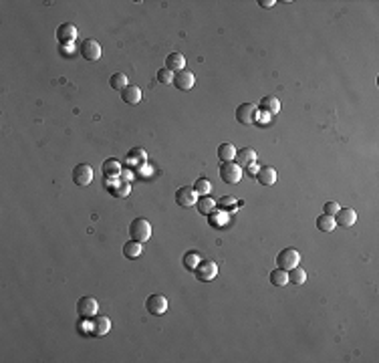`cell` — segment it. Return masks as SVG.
I'll return each mask as SVG.
<instances>
[{
    "mask_svg": "<svg viewBox=\"0 0 379 363\" xmlns=\"http://www.w3.org/2000/svg\"><path fill=\"white\" fill-rule=\"evenodd\" d=\"M129 234H131V240H137V242H148L150 236H152V224L145 220V218H135L131 224H129Z\"/></svg>",
    "mask_w": 379,
    "mask_h": 363,
    "instance_id": "6da1fadb",
    "label": "cell"
},
{
    "mask_svg": "<svg viewBox=\"0 0 379 363\" xmlns=\"http://www.w3.org/2000/svg\"><path fill=\"white\" fill-rule=\"evenodd\" d=\"M299 262H301V255H299V250H295V248H282L280 253H278V257H276V264H278V268H282V270H290V268H295V266H299Z\"/></svg>",
    "mask_w": 379,
    "mask_h": 363,
    "instance_id": "7a4b0ae2",
    "label": "cell"
},
{
    "mask_svg": "<svg viewBox=\"0 0 379 363\" xmlns=\"http://www.w3.org/2000/svg\"><path fill=\"white\" fill-rule=\"evenodd\" d=\"M220 178L226 184H238L240 178H242V167L234 161H224L220 165Z\"/></svg>",
    "mask_w": 379,
    "mask_h": 363,
    "instance_id": "3957f363",
    "label": "cell"
},
{
    "mask_svg": "<svg viewBox=\"0 0 379 363\" xmlns=\"http://www.w3.org/2000/svg\"><path fill=\"white\" fill-rule=\"evenodd\" d=\"M196 272V278L202 281V283H208V281H214L218 274V266L214 260H200L198 266L194 268Z\"/></svg>",
    "mask_w": 379,
    "mask_h": 363,
    "instance_id": "277c9868",
    "label": "cell"
},
{
    "mask_svg": "<svg viewBox=\"0 0 379 363\" xmlns=\"http://www.w3.org/2000/svg\"><path fill=\"white\" fill-rule=\"evenodd\" d=\"M97 311H99V305L93 297H81L77 301V313H79L81 319H93L97 315Z\"/></svg>",
    "mask_w": 379,
    "mask_h": 363,
    "instance_id": "5b68a950",
    "label": "cell"
},
{
    "mask_svg": "<svg viewBox=\"0 0 379 363\" xmlns=\"http://www.w3.org/2000/svg\"><path fill=\"white\" fill-rule=\"evenodd\" d=\"M93 176L95 174H93V167L89 163H79L73 170V182L77 186H89L93 182Z\"/></svg>",
    "mask_w": 379,
    "mask_h": 363,
    "instance_id": "8992f818",
    "label": "cell"
},
{
    "mask_svg": "<svg viewBox=\"0 0 379 363\" xmlns=\"http://www.w3.org/2000/svg\"><path fill=\"white\" fill-rule=\"evenodd\" d=\"M256 113H258V107L254 103H242L236 109V119L242 125H252L256 121Z\"/></svg>",
    "mask_w": 379,
    "mask_h": 363,
    "instance_id": "52a82bcc",
    "label": "cell"
},
{
    "mask_svg": "<svg viewBox=\"0 0 379 363\" xmlns=\"http://www.w3.org/2000/svg\"><path fill=\"white\" fill-rule=\"evenodd\" d=\"M79 52L87 61H99L101 59V45L97 41H93V39H85L81 43V47H79Z\"/></svg>",
    "mask_w": 379,
    "mask_h": 363,
    "instance_id": "ba28073f",
    "label": "cell"
},
{
    "mask_svg": "<svg viewBox=\"0 0 379 363\" xmlns=\"http://www.w3.org/2000/svg\"><path fill=\"white\" fill-rule=\"evenodd\" d=\"M196 200H198V194L194 192V188H190V186H182V188H178L176 190V204L182 208H190L196 204Z\"/></svg>",
    "mask_w": 379,
    "mask_h": 363,
    "instance_id": "9c48e42d",
    "label": "cell"
},
{
    "mask_svg": "<svg viewBox=\"0 0 379 363\" xmlns=\"http://www.w3.org/2000/svg\"><path fill=\"white\" fill-rule=\"evenodd\" d=\"M145 309L152 313V315H163V313L167 311V299L163 295H160V293L150 295L148 301H145Z\"/></svg>",
    "mask_w": 379,
    "mask_h": 363,
    "instance_id": "30bf717a",
    "label": "cell"
},
{
    "mask_svg": "<svg viewBox=\"0 0 379 363\" xmlns=\"http://www.w3.org/2000/svg\"><path fill=\"white\" fill-rule=\"evenodd\" d=\"M194 83H196V77H194V73L192 71H180V73H176L173 75V87H178L180 91H190L192 87H194Z\"/></svg>",
    "mask_w": 379,
    "mask_h": 363,
    "instance_id": "8fae6325",
    "label": "cell"
},
{
    "mask_svg": "<svg viewBox=\"0 0 379 363\" xmlns=\"http://www.w3.org/2000/svg\"><path fill=\"white\" fill-rule=\"evenodd\" d=\"M77 35H79V31H77V26L71 24V22H63V24L56 29V39H59L61 45H69V43H73Z\"/></svg>",
    "mask_w": 379,
    "mask_h": 363,
    "instance_id": "7c38bea8",
    "label": "cell"
},
{
    "mask_svg": "<svg viewBox=\"0 0 379 363\" xmlns=\"http://www.w3.org/2000/svg\"><path fill=\"white\" fill-rule=\"evenodd\" d=\"M335 222H337V226L349 228L357 222V212L353 208H339V212L335 214Z\"/></svg>",
    "mask_w": 379,
    "mask_h": 363,
    "instance_id": "4fadbf2b",
    "label": "cell"
},
{
    "mask_svg": "<svg viewBox=\"0 0 379 363\" xmlns=\"http://www.w3.org/2000/svg\"><path fill=\"white\" fill-rule=\"evenodd\" d=\"M184 67H186V57L182 52H169L165 57V69H169L171 73H180L184 71Z\"/></svg>",
    "mask_w": 379,
    "mask_h": 363,
    "instance_id": "5bb4252c",
    "label": "cell"
},
{
    "mask_svg": "<svg viewBox=\"0 0 379 363\" xmlns=\"http://www.w3.org/2000/svg\"><path fill=\"white\" fill-rule=\"evenodd\" d=\"M109 329H111V321H109V317H103V315H95L93 317V323H91V331H93V335H97V337H103V335H107Z\"/></svg>",
    "mask_w": 379,
    "mask_h": 363,
    "instance_id": "9a60e30c",
    "label": "cell"
},
{
    "mask_svg": "<svg viewBox=\"0 0 379 363\" xmlns=\"http://www.w3.org/2000/svg\"><path fill=\"white\" fill-rule=\"evenodd\" d=\"M121 97L123 101L129 105H137L141 103V89L137 85H127L123 91H121Z\"/></svg>",
    "mask_w": 379,
    "mask_h": 363,
    "instance_id": "2e32d148",
    "label": "cell"
},
{
    "mask_svg": "<svg viewBox=\"0 0 379 363\" xmlns=\"http://www.w3.org/2000/svg\"><path fill=\"white\" fill-rule=\"evenodd\" d=\"M123 255H125V259H129V260L139 259V257L143 255L141 242H137V240H127V242L123 244Z\"/></svg>",
    "mask_w": 379,
    "mask_h": 363,
    "instance_id": "e0dca14e",
    "label": "cell"
},
{
    "mask_svg": "<svg viewBox=\"0 0 379 363\" xmlns=\"http://www.w3.org/2000/svg\"><path fill=\"white\" fill-rule=\"evenodd\" d=\"M256 180L263 184V186H272L276 182V170L271 167V165H263L258 172H256Z\"/></svg>",
    "mask_w": 379,
    "mask_h": 363,
    "instance_id": "ac0fdd59",
    "label": "cell"
},
{
    "mask_svg": "<svg viewBox=\"0 0 379 363\" xmlns=\"http://www.w3.org/2000/svg\"><path fill=\"white\" fill-rule=\"evenodd\" d=\"M236 157H238V165L240 167L242 165H250V163L256 161V152L252 148H242V150L236 152Z\"/></svg>",
    "mask_w": 379,
    "mask_h": 363,
    "instance_id": "d6986e66",
    "label": "cell"
},
{
    "mask_svg": "<svg viewBox=\"0 0 379 363\" xmlns=\"http://www.w3.org/2000/svg\"><path fill=\"white\" fill-rule=\"evenodd\" d=\"M196 208H198V212L200 214H212L214 212V208H216V202H214V198H208V196H200L198 200H196Z\"/></svg>",
    "mask_w": 379,
    "mask_h": 363,
    "instance_id": "ffe728a7",
    "label": "cell"
},
{
    "mask_svg": "<svg viewBox=\"0 0 379 363\" xmlns=\"http://www.w3.org/2000/svg\"><path fill=\"white\" fill-rule=\"evenodd\" d=\"M107 190H111V194L113 196H117V198H125L129 192H131V186H129V182H119V184H109L107 182Z\"/></svg>",
    "mask_w": 379,
    "mask_h": 363,
    "instance_id": "44dd1931",
    "label": "cell"
},
{
    "mask_svg": "<svg viewBox=\"0 0 379 363\" xmlns=\"http://www.w3.org/2000/svg\"><path fill=\"white\" fill-rule=\"evenodd\" d=\"M260 109H263L265 113H271V115H276V113L280 111V101H278L276 97H272V95H269V97H265V99L260 101Z\"/></svg>",
    "mask_w": 379,
    "mask_h": 363,
    "instance_id": "7402d4cb",
    "label": "cell"
},
{
    "mask_svg": "<svg viewBox=\"0 0 379 363\" xmlns=\"http://www.w3.org/2000/svg\"><path fill=\"white\" fill-rule=\"evenodd\" d=\"M335 226H337L335 216L321 214V216L317 218V228H319V230H323V232H333V230H335Z\"/></svg>",
    "mask_w": 379,
    "mask_h": 363,
    "instance_id": "603a6c76",
    "label": "cell"
},
{
    "mask_svg": "<svg viewBox=\"0 0 379 363\" xmlns=\"http://www.w3.org/2000/svg\"><path fill=\"white\" fill-rule=\"evenodd\" d=\"M109 85H111L113 89H117V91H123V89L129 85V79H127L125 73H115V75L109 77Z\"/></svg>",
    "mask_w": 379,
    "mask_h": 363,
    "instance_id": "cb8c5ba5",
    "label": "cell"
},
{
    "mask_svg": "<svg viewBox=\"0 0 379 363\" xmlns=\"http://www.w3.org/2000/svg\"><path fill=\"white\" fill-rule=\"evenodd\" d=\"M218 157H220V161H232L236 157V148L232 144H222L218 148Z\"/></svg>",
    "mask_w": 379,
    "mask_h": 363,
    "instance_id": "d4e9b609",
    "label": "cell"
},
{
    "mask_svg": "<svg viewBox=\"0 0 379 363\" xmlns=\"http://www.w3.org/2000/svg\"><path fill=\"white\" fill-rule=\"evenodd\" d=\"M305 281H307V272L301 266H295V268L288 270V283H293V285H305Z\"/></svg>",
    "mask_w": 379,
    "mask_h": 363,
    "instance_id": "484cf974",
    "label": "cell"
},
{
    "mask_svg": "<svg viewBox=\"0 0 379 363\" xmlns=\"http://www.w3.org/2000/svg\"><path fill=\"white\" fill-rule=\"evenodd\" d=\"M103 174H105V178H117V176L121 174L119 161H117V159H107V161L103 163Z\"/></svg>",
    "mask_w": 379,
    "mask_h": 363,
    "instance_id": "4316f807",
    "label": "cell"
},
{
    "mask_svg": "<svg viewBox=\"0 0 379 363\" xmlns=\"http://www.w3.org/2000/svg\"><path fill=\"white\" fill-rule=\"evenodd\" d=\"M271 283L274 287H284L288 283V272L282 270V268H276V270H271Z\"/></svg>",
    "mask_w": 379,
    "mask_h": 363,
    "instance_id": "83f0119b",
    "label": "cell"
},
{
    "mask_svg": "<svg viewBox=\"0 0 379 363\" xmlns=\"http://www.w3.org/2000/svg\"><path fill=\"white\" fill-rule=\"evenodd\" d=\"M210 190H212V184H210L208 178H200V180H196V184H194V192H196L198 196H208Z\"/></svg>",
    "mask_w": 379,
    "mask_h": 363,
    "instance_id": "f1b7e54d",
    "label": "cell"
},
{
    "mask_svg": "<svg viewBox=\"0 0 379 363\" xmlns=\"http://www.w3.org/2000/svg\"><path fill=\"white\" fill-rule=\"evenodd\" d=\"M200 257H198V253H188L186 257H184V266L188 268V270H194L196 266H198V262H200Z\"/></svg>",
    "mask_w": 379,
    "mask_h": 363,
    "instance_id": "f546056e",
    "label": "cell"
},
{
    "mask_svg": "<svg viewBox=\"0 0 379 363\" xmlns=\"http://www.w3.org/2000/svg\"><path fill=\"white\" fill-rule=\"evenodd\" d=\"M158 81H160L162 85H171V83H173V73H171L169 69H160V71H158Z\"/></svg>",
    "mask_w": 379,
    "mask_h": 363,
    "instance_id": "4dcf8cb0",
    "label": "cell"
},
{
    "mask_svg": "<svg viewBox=\"0 0 379 363\" xmlns=\"http://www.w3.org/2000/svg\"><path fill=\"white\" fill-rule=\"evenodd\" d=\"M127 159H129V161H135L137 165H141V163L145 161V152H143L141 148H133V152L127 156Z\"/></svg>",
    "mask_w": 379,
    "mask_h": 363,
    "instance_id": "1f68e13d",
    "label": "cell"
},
{
    "mask_svg": "<svg viewBox=\"0 0 379 363\" xmlns=\"http://www.w3.org/2000/svg\"><path fill=\"white\" fill-rule=\"evenodd\" d=\"M339 208H341V206H339L337 202H327L323 210H325V214H329V216H333V214H337V212H339Z\"/></svg>",
    "mask_w": 379,
    "mask_h": 363,
    "instance_id": "d6a6232c",
    "label": "cell"
},
{
    "mask_svg": "<svg viewBox=\"0 0 379 363\" xmlns=\"http://www.w3.org/2000/svg\"><path fill=\"white\" fill-rule=\"evenodd\" d=\"M258 4H260L263 8H272L276 2H274V0H258Z\"/></svg>",
    "mask_w": 379,
    "mask_h": 363,
    "instance_id": "836d02e7",
    "label": "cell"
},
{
    "mask_svg": "<svg viewBox=\"0 0 379 363\" xmlns=\"http://www.w3.org/2000/svg\"><path fill=\"white\" fill-rule=\"evenodd\" d=\"M258 170H260V167H256V161H254V163H250V167H248V172H250V176H254V174H256Z\"/></svg>",
    "mask_w": 379,
    "mask_h": 363,
    "instance_id": "e575fe53",
    "label": "cell"
}]
</instances>
